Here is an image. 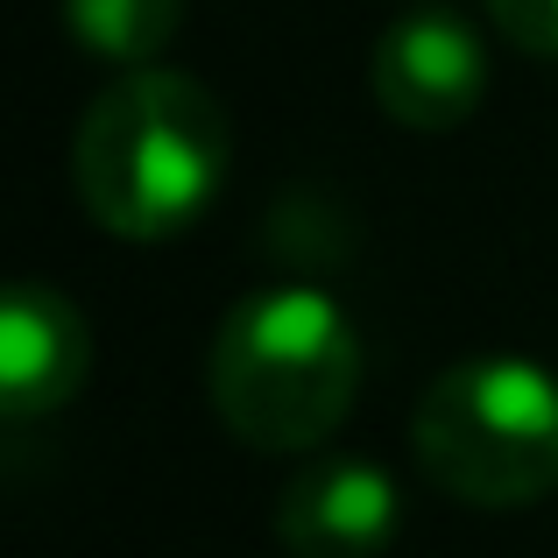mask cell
I'll use <instances>...</instances> for the list:
<instances>
[{"label": "cell", "instance_id": "6da1fadb", "mask_svg": "<svg viewBox=\"0 0 558 558\" xmlns=\"http://www.w3.org/2000/svg\"><path fill=\"white\" fill-rule=\"evenodd\" d=\"M233 170V121L191 71L135 64L85 107L71 178L85 213L121 241H170L219 205Z\"/></svg>", "mask_w": 558, "mask_h": 558}, {"label": "cell", "instance_id": "7a4b0ae2", "mask_svg": "<svg viewBox=\"0 0 558 558\" xmlns=\"http://www.w3.org/2000/svg\"><path fill=\"white\" fill-rule=\"evenodd\" d=\"M213 410L255 452H312L361 396V332L340 298L312 283L247 290L213 332Z\"/></svg>", "mask_w": 558, "mask_h": 558}, {"label": "cell", "instance_id": "3957f363", "mask_svg": "<svg viewBox=\"0 0 558 558\" xmlns=\"http://www.w3.org/2000/svg\"><path fill=\"white\" fill-rule=\"evenodd\" d=\"M432 488L466 509H531L558 488V368L531 354H474L432 375L410 417Z\"/></svg>", "mask_w": 558, "mask_h": 558}, {"label": "cell", "instance_id": "277c9868", "mask_svg": "<svg viewBox=\"0 0 558 558\" xmlns=\"http://www.w3.org/2000/svg\"><path fill=\"white\" fill-rule=\"evenodd\" d=\"M375 99L396 128L446 135L488 99V43L452 8H410L375 43Z\"/></svg>", "mask_w": 558, "mask_h": 558}, {"label": "cell", "instance_id": "5b68a950", "mask_svg": "<svg viewBox=\"0 0 558 558\" xmlns=\"http://www.w3.org/2000/svg\"><path fill=\"white\" fill-rule=\"evenodd\" d=\"M403 537V488L368 452H326L276 495V545L290 558H381Z\"/></svg>", "mask_w": 558, "mask_h": 558}, {"label": "cell", "instance_id": "8992f818", "mask_svg": "<svg viewBox=\"0 0 558 558\" xmlns=\"http://www.w3.org/2000/svg\"><path fill=\"white\" fill-rule=\"evenodd\" d=\"M93 375V332L85 312L64 290L14 276L8 304H0V417L8 424H36L57 417Z\"/></svg>", "mask_w": 558, "mask_h": 558}, {"label": "cell", "instance_id": "52a82bcc", "mask_svg": "<svg viewBox=\"0 0 558 558\" xmlns=\"http://www.w3.org/2000/svg\"><path fill=\"white\" fill-rule=\"evenodd\" d=\"M64 28L85 57L135 71L170 50V36L184 28V0H64Z\"/></svg>", "mask_w": 558, "mask_h": 558}, {"label": "cell", "instance_id": "ba28073f", "mask_svg": "<svg viewBox=\"0 0 558 558\" xmlns=\"http://www.w3.org/2000/svg\"><path fill=\"white\" fill-rule=\"evenodd\" d=\"M488 22L502 28L523 57L558 64V0H488Z\"/></svg>", "mask_w": 558, "mask_h": 558}]
</instances>
